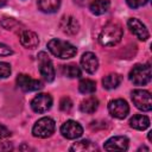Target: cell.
Returning <instances> with one entry per match:
<instances>
[{
  "label": "cell",
  "instance_id": "cell-1",
  "mask_svg": "<svg viewBox=\"0 0 152 152\" xmlns=\"http://www.w3.org/2000/svg\"><path fill=\"white\" fill-rule=\"evenodd\" d=\"M122 34V26L118 21H109L101 30L99 34V42L103 46H114L120 43Z\"/></svg>",
  "mask_w": 152,
  "mask_h": 152
},
{
  "label": "cell",
  "instance_id": "cell-2",
  "mask_svg": "<svg viewBox=\"0 0 152 152\" xmlns=\"http://www.w3.org/2000/svg\"><path fill=\"white\" fill-rule=\"evenodd\" d=\"M48 49L53 56H56L58 58H62V59L71 58L77 52L76 46H74L69 42H65V40H62V39H57V38H53V39L49 40Z\"/></svg>",
  "mask_w": 152,
  "mask_h": 152
},
{
  "label": "cell",
  "instance_id": "cell-3",
  "mask_svg": "<svg viewBox=\"0 0 152 152\" xmlns=\"http://www.w3.org/2000/svg\"><path fill=\"white\" fill-rule=\"evenodd\" d=\"M129 81L135 86H145L151 81L150 64H137L129 71Z\"/></svg>",
  "mask_w": 152,
  "mask_h": 152
},
{
  "label": "cell",
  "instance_id": "cell-4",
  "mask_svg": "<svg viewBox=\"0 0 152 152\" xmlns=\"http://www.w3.org/2000/svg\"><path fill=\"white\" fill-rule=\"evenodd\" d=\"M55 121L49 116H44L34 124L32 127V134L36 138H49L55 132Z\"/></svg>",
  "mask_w": 152,
  "mask_h": 152
},
{
  "label": "cell",
  "instance_id": "cell-5",
  "mask_svg": "<svg viewBox=\"0 0 152 152\" xmlns=\"http://www.w3.org/2000/svg\"><path fill=\"white\" fill-rule=\"evenodd\" d=\"M38 65L43 78L48 82H52L55 80V68L46 52L40 51L38 53Z\"/></svg>",
  "mask_w": 152,
  "mask_h": 152
},
{
  "label": "cell",
  "instance_id": "cell-6",
  "mask_svg": "<svg viewBox=\"0 0 152 152\" xmlns=\"http://www.w3.org/2000/svg\"><path fill=\"white\" fill-rule=\"evenodd\" d=\"M132 101L135 107L142 112H150L152 109L151 94L144 89H135L132 91Z\"/></svg>",
  "mask_w": 152,
  "mask_h": 152
},
{
  "label": "cell",
  "instance_id": "cell-7",
  "mask_svg": "<svg viewBox=\"0 0 152 152\" xmlns=\"http://www.w3.org/2000/svg\"><path fill=\"white\" fill-rule=\"evenodd\" d=\"M51 106H52V97L50 94H45V93L38 94L31 101V108L33 109V112L39 114L48 112L51 108Z\"/></svg>",
  "mask_w": 152,
  "mask_h": 152
},
{
  "label": "cell",
  "instance_id": "cell-8",
  "mask_svg": "<svg viewBox=\"0 0 152 152\" xmlns=\"http://www.w3.org/2000/svg\"><path fill=\"white\" fill-rule=\"evenodd\" d=\"M108 112L116 119H125L129 113V107L125 100L115 99L108 103Z\"/></svg>",
  "mask_w": 152,
  "mask_h": 152
},
{
  "label": "cell",
  "instance_id": "cell-9",
  "mask_svg": "<svg viewBox=\"0 0 152 152\" xmlns=\"http://www.w3.org/2000/svg\"><path fill=\"white\" fill-rule=\"evenodd\" d=\"M61 133L66 139H77L82 135L83 128L77 121L68 120L61 126Z\"/></svg>",
  "mask_w": 152,
  "mask_h": 152
},
{
  "label": "cell",
  "instance_id": "cell-10",
  "mask_svg": "<svg viewBox=\"0 0 152 152\" xmlns=\"http://www.w3.org/2000/svg\"><path fill=\"white\" fill-rule=\"evenodd\" d=\"M17 84L24 91H36V90H39L43 88V83L39 80H34V78H32L25 74L18 75Z\"/></svg>",
  "mask_w": 152,
  "mask_h": 152
},
{
  "label": "cell",
  "instance_id": "cell-11",
  "mask_svg": "<svg viewBox=\"0 0 152 152\" xmlns=\"http://www.w3.org/2000/svg\"><path fill=\"white\" fill-rule=\"evenodd\" d=\"M127 25H128V28L131 30V32L140 40H146L148 37H150V33L146 28V26L137 18H131L128 19L127 21Z\"/></svg>",
  "mask_w": 152,
  "mask_h": 152
},
{
  "label": "cell",
  "instance_id": "cell-12",
  "mask_svg": "<svg viewBox=\"0 0 152 152\" xmlns=\"http://www.w3.org/2000/svg\"><path fill=\"white\" fill-rule=\"evenodd\" d=\"M128 138L124 135H115L109 138L104 142V150L107 151H126L128 148Z\"/></svg>",
  "mask_w": 152,
  "mask_h": 152
},
{
  "label": "cell",
  "instance_id": "cell-13",
  "mask_svg": "<svg viewBox=\"0 0 152 152\" xmlns=\"http://www.w3.org/2000/svg\"><path fill=\"white\" fill-rule=\"evenodd\" d=\"M59 27L64 33L74 36L78 32L80 24L72 15H64V17H62V19L59 21Z\"/></svg>",
  "mask_w": 152,
  "mask_h": 152
},
{
  "label": "cell",
  "instance_id": "cell-14",
  "mask_svg": "<svg viewBox=\"0 0 152 152\" xmlns=\"http://www.w3.org/2000/svg\"><path fill=\"white\" fill-rule=\"evenodd\" d=\"M19 39H20L21 45L26 49H34L39 44L38 36L30 30H21L19 34Z\"/></svg>",
  "mask_w": 152,
  "mask_h": 152
},
{
  "label": "cell",
  "instance_id": "cell-15",
  "mask_svg": "<svg viewBox=\"0 0 152 152\" xmlns=\"http://www.w3.org/2000/svg\"><path fill=\"white\" fill-rule=\"evenodd\" d=\"M81 65L87 72L94 74L99 68L97 57L93 52H84L81 57Z\"/></svg>",
  "mask_w": 152,
  "mask_h": 152
},
{
  "label": "cell",
  "instance_id": "cell-16",
  "mask_svg": "<svg viewBox=\"0 0 152 152\" xmlns=\"http://www.w3.org/2000/svg\"><path fill=\"white\" fill-rule=\"evenodd\" d=\"M109 6H110L109 0H93L90 6H89V10L93 14L101 15L108 11Z\"/></svg>",
  "mask_w": 152,
  "mask_h": 152
},
{
  "label": "cell",
  "instance_id": "cell-17",
  "mask_svg": "<svg viewBox=\"0 0 152 152\" xmlns=\"http://www.w3.org/2000/svg\"><path fill=\"white\" fill-rule=\"evenodd\" d=\"M121 81H122V76L120 74L112 72V74L106 75L102 78V84L104 89H114L121 83Z\"/></svg>",
  "mask_w": 152,
  "mask_h": 152
},
{
  "label": "cell",
  "instance_id": "cell-18",
  "mask_svg": "<svg viewBox=\"0 0 152 152\" xmlns=\"http://www.w3.org/2000/svg\"><path fill=\"white\" fill-rule=\"evenodd\" d=\"M129 126L134 129H139V131H144L150 126V119L146 115H134L133 118H131L129 120Z\"/></svg>",
  "mask_w": 152,
  "mask_h": 152
},
{
  "label": "cell",
  "instance_id": "cell-19",
  "mask_svg": "<svg viewBox=\"0 0 152 152\" xmlns=\"http://www.w3.org/2000/svg\"><path fill=\"white\" fill-rule=\"evenodd\" d=\"M61 6V0H38V7L42 12L55 13Z\"/></svg>",
  "mask_w": 152,
  "mask_h": 152
},
{
  "label": "cell",
  "instance_id": "cell-20",
  "mask_svg": "<svg viewBox=\"0 0 152 152\" xmlns=\"http://www.w3.org/2000/svg\"><path fill=\"white\" fill-rule=\"evenodd\" d=\"M97 107H99V100L95 96H90L81 102L80 109L86 114H91L97 109Z\"/></svg>",
  "mask_w": 152,
  "mask_h": 152
},
{
  "label": "cell",
  "instance_id": "cell-21",
  "mask_svg": "<svg viewBox=\"0 0 152 152\" xmlns=\"http://www.w3.org/2000/svg\"><path fill=\"white\" fill-rule=\"evenodd\" d=\"M78 90L82 94H93L96 90V83L89 78L81 80L78 83Z\"/></svg>",
  "mask_w": 152,
  "mask_h": 152
},
{
  "label": "cell",
  "instance_id": "cell-22",
  "mask_svg": "<svg viewBox=\"0 0 152 152\" xmlns=\"http://www.w3.org/2000/svg\"><path fill=\"white\" fill-rule=\"evenodd\" d=\"M62 72H63L64 76L70 77V78H75V77H80L81 76V70L76 64L63 65L62 66Z\"/></svg>",
  "mask_w": 152,
  "mask_h": 152
},
{
  "label": "cell",
  "instance_id": "cell-23",
  "mask_svg": "<svg viewBox=\"0 0 152 152\" xmlns=\"http://www.w3.org/2000/svg\"><path fill=\"white\" fill-rule=\"evenodd\" d=\"M96 146H94L89 140H81L75 142L71 147L70 151H90V150H95Z\"/></svg>",
  "mask_w": 152,
  "mask_h": 152
},
{
  "label": "cell",
  "instance_id": "cell-24",
  "mask_svg": "<svg viewBox=\"0 0 152 152\" xmlns=\"http://www.w3.org/2000/svg\"><path fill=\"white\" fill-rule=\"evenodd\" d=\"M0 24H1V26H2L4 28H6V30H11V31H13V30H15L17 27L20 26V24H19L15 19H13V18H8V17H4V18L0 20Z\"/></svg>",
  "mask_w": 152,
  "mask_h": 152
},
{
  "label": "cell",
  "instance_id": "cell-25",
  "mask_svg": "<svg viewBox=\"0 0 152 152\" xmlns=\"http://www.w3.org/2000/svg\"><path fill=\"white\" fill-rule=\"evenodd\" d=\"M11 75V65L6 62H0V78H6Z\"/></svg>",
  "mask_w": 152,
  "mask_h": 152
},
{
  "label": "cell",
  "instance_id": "cell-26",
  "mask_svg": "<svg viewBox=\"0 0 152 152\" xmlns=\"http://www.w3.org/2000/svg\"><path fill=\"white\" fill-rule=\"evenodd\" d=\"M71 107H72L71 100H70L69 97H66V96L62 97V100H61V102H59V108H61L62 110H64V112H69V110L71 109Z\"/></svg>",
  "mask_w": 152,
  "mask_h": 152
},
{
  "label": "cell",
  "instance_id": "cell-27",
  "mask_svg": "<svg viewBox=\"0 0 152 152\" xmlns=\"http://www.w3.org/2000/svg\"><path fill=\"white\" fill-rule=\"evenodd\" d=\"M148 0H126L127 5L131 7V8H138V7H141L144 5L147 4Z\"/></svg>",
  "mask_w": 152,
  "mask_h": 152
},
{
  "label": "cell",
  "instance_id": "cell-28",
  "mask_svg": "<svg viewBox=\"0 0 152 152\" xmlns=\"http://www.w3.org/2000/svg\"><path fill=\"white\" fill-rule=\"evenodd\" d=\"M12 53H13V50L8 45L0 43V56H10Z\"/></svg>",
  "mask_w": 152,
  "mask_h": 152
},
{
  "label": "cell",
  "instance_id": "cell-29",
  "mask_svg": "<svg viewBox=\"0 0 152 152\" xmlns=\"http://www.w3.org/2000/svg\"><path fill=\"white\" fill-rule=\"evenodd\" d=\"M10 135H11L10 129L6 126H4V125L0 124V139H5V138H7Z\"/></svg>",
  "mask_w": 152,
  "mask_h": 152
},
{
  "label": "cell",
  "instance_id": "cell-30",
  "mask_svg": "<svg viewBox=\"0 0 152 152\" xmlns=\"http://www.w3.org/2000/svg\"><path fill=\"white\" fill-rule=\"evenodd\" d=\"M6 1H7V0H0V7H2V6L6 4Z\"/></svg>",
  "mask_w": 152,
  "mask_h": 152
}]
</instances>
